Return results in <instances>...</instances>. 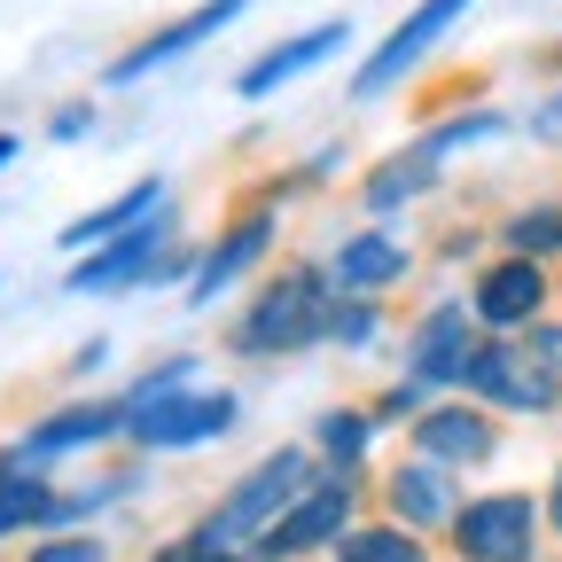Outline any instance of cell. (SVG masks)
<instances>
[{"label": "cell", "instance_id": "19", "mask_svg": "<svg viewBox=\"0 0 562 562\" xmlns=\"http://www.w3.org/2000/svg\"><path fill=\"white\" fill-rule=\"evenodd\" d=\"M305 446L321 469H344V476H368L375 469V446H383V422L368 414V398H336L305 422Z\"/></svg>", "mask_w": 562, "mask_h": 562}, {"label": "cell", "instance_id": "13", "mask_svg": "<svg viewBox=\"0 0 562 562\" xmlns=\"http://www.w3.org/2000/svg\"><path fill=\"white\" fill-rule=\"evenodd\" d=\"M461 501H469L461 476L438 469V461H422V453H398L391 469H375V516H391V524H406L422 539H446Z\"/></svg>", "mask_w": 562, "mask_h": 562}, {"label": "cell", "instance_id": "4", "mask_svg": "<svg viewBox=\"0 0 562 562\" xmlns=\"http://www.w3.org/2000/svg\"><path fill=\"white\" fill-rule=\"evenodd\" d=\"M453 562H547V508L524 484H484L461 501L453 531H446Z\"/></svg>", "mask_w": 562, "mask_h": 562}, {"label": "cell", "instance_id": "11", "mask_svg": "<svg viewBox=\"0 0 562 562\" xmlns=\"http://www.w3.org/2000/svg\"><path fill=\"white\" fill-rule=\"evenodd\" d=\"M476 313H469V297L461 290H446V297H430L414 321H406V360H398V375H414L430 398H446V391H461V375H469V351H476Z\"/></svg>", "mask_w": 562, "mask_h": 562}, {"label": "cell", "instance_id": "1", "mask_svg": "<svg viewBox=\"0 0 562 562\" xmlns=\"http://www.w3.org/2000/svg\"><path fill=\"white\" fill-rule=\"evenodd\" d=\"M328 305H336V281H328V258H273L250 297L235 305L227 321V351L250 368H281V360H305L328 336Z\"/></svg>", "mask_w": 562, "mask_h": 562}, {"label": "cell", "instance_id": "31", "mask_svg": "<svg viewBox=\"0 0 562 562\" xmlns=\"http://www.w3.org/2000/svg\"><path fill=\"white\" fill-rule=\"evenodd\" d=\"M87 133H94V102H63L47 117V140H87Z\"/></svg>", "mask_w": 562, "mask_h": 562}, {"label": "cell", "instance_id": "18", "mask_svg": "<svg viewBox=\"0 0 562 562\" xmlns=\"http://www.w3.org/2000/svg\"><path fill=\"white\" fill-rule=\"evenodd\" d=\"M438 188H446V165L422 149V140H406V149H391V157H375L360 172V211L375 227H391V220H406L422 195H438Z\"/></svg>", "mask_w": 562, "mask_h": 562}, {"label": "cell", "instance_id": "34", "mask_svg": "<svg viewBox=\"0 0 562 562\" xmlns=\"http://www.w3.org/2000/svg\"><path fill=\"white\" fill-rule=\"evenodd\" d=\"M102 368H110V336H87L79 344V375H102Z\"/></svg>", "mask_w": 562, "mask_h": 562}, {"label": "cell", "instance_id": "30", "mask_svg": "<svg viewBox=\"0 0 562 562\" xmlns=\"http://www.w3.org/2000/svg\"><path fill=\"white\" fill-rule=\"evenodd\" d=\"M524 344H531V360H539V368H547V375L562 383V313H547V321H539V328H531Z\"/></svg>", "mask_w": 562, "mask_h": 562}, {"label": "cell", "instance_id": "8", "mask_svg": "<svg viewBox=\"0 0 562 562\" xmlns=\"http://www.w3.org/2000/svg\"><path fill=\"white\" fill-rule=\"evenodd\" d=\"M461 297H469V313H476L484 336H531L554 313V266H531V258L492 250V258L469 266Z\"/></svg>", "mask_w": 562, "mask_h": 562}, {"label": "cell", "instance_id": "10", "mask_svg": "<svg viewBox=\"0 0 562 562\" xmlns=\"http://www.w3.org/2000/svg\"><path fill=\"white\" fill-rule=\"evenodd\" d=\"M461 398H476V406H492V414H524V422H539V414L562 406V383L531 360L524 336H476L469 375H461Z\"/></svg>", "mask_w": 562, "mask_h": 562}, {"label": "cell", "instance_id": "9", "mask_svg": "<svg viewBox=\"0 0 562 562\" xmlns=\"http://www.w3.org/2000/svg\"><path fill=\"white\" fill-rule=\"evenodd\" d=\"M469 9H476V0H414V9H406L368 55H360V70H351V102H383L391 87H406L414 70L446 47V32H453Z\"/></svg>", "mask_w": 562, "mask_h": 562}, {"label": "cell", "instance_id": "33", "mask_svg": "<svg viewBox=\"0 0 562 562\" xmlns=\"http://www.w3.org/2000/svg\"><path fill=\"white\" fill-rule=\"evenodd\" d=\"M539 508H547V531L562 539V461L547 469V492H539Z\"/></svg>", "mask_w": 562, "mask_h": 562}, {"label": "cell", "instance_id": "25", "mask_svg": "<svg viewBox=\"0 0 562 562\" xmlns=\"http://www.w3.org/2000/svg\"><path fill=\"white\" fill-rule=\"evenodd\" d=\"M501 133H508V110H492V102H469V110H453V117H430V125H422L414 140H422V149H430V157L446 165V157L476 149V140H501Z\"/></svg>", "mask_w": 562, "mask_h": 562}, {"label": "cell", "instance_id": "24", "mask_svg": "<svg viewBox=\"0 0 562 562\" xmlns=\"http://www.w3.org/2000/svg\"><path fill=\"white\" fill-rule=\"evenodd\" d=\"M383 336H391V297H351V290H336L321 351H336V360H368Z\"/></svg>", "mask_w": 562, "mask_h": 562}, {"label": "cell", "instance_id": "22", "mask_svg": "<svg viewBox=\"0 0 562 562\" xmlns=\"http://www.w3.org/2000/svg\"><path fill=\"white\" fill-rule=\"evenodd\" d=\"M321 562H438V539H422V531H406L391 516H360Z\"/></svg>", "mask_w": 562, "mask_h": 562}, {"label": "cell", "instance_id": "29", "mask_svg": "<svg viewBox=\"0 0 562 562\" xmlns=\"http://www.w3.org/2000/svg\"><path fill=\"white\" fill-rule=\"evenodd\" d=\"M149 562H250V554H235V547H220V539H203V531L188 524V531L157 539V554H149Z\"/></svg>", "mask_w": 562, "mask_h": 562}, {"label": "cell", "instance_id": "16", "mask_svg": "<svg viewBox=\"0 0 562 562\" xmlns=\"http://www.w3.org/2000/svg\"><path fill=\"white\" fill-rule=\"evenodd\" d=\"M344 40H351V16H321V24L290 32V40H273L266 55H250L235 70V102H273L290 79H305V70H321L328 55H344Z\"/></svg>", "mask_w": 562, "mask_h": 562}, {"label": "cell", "instance_id": "20", "mask_svg": "<svg viewBox=\"0 0 562 562\" xmlns=\"http://www.w3.org/2000/svg\"><path fill=\"white\" fill-rule=\"evenodd\" d=\"M172 203V180L165 172H149V180H133V188H117L110 203H94V211H79V220L63 227V250L70 258H87V250H102L110 235H125V227H140L149 211H165Z\"/></svg>", "mask_w": 562, "mask_h": 562}, {"label": "cell", "instance_id": "26", "mask_svg": "<svg viewBox=\"0 0 562 562\" xmlns=\"http://www.w3.org/2000/svg\"><path fill=\"white\" fill-rule=\"evenodd\" d=\"M188 383H203V360H195V351H165V360L140 368L117 398H125V406H157V398H172V391H188Z\"/></svg>", "mask_w": 562, "mask_h": 562}, {"label": "cell", "instance_id": "3", "mask_svg": "<svg viewBox=\"0 0 562 562\" xmlns=\"http://www.w3.org/2000/svg\"><path fill=\"white\" fill-rule=\"evenodd\" d=\"M313 476H321L313 446H305V438H281V446H266V453L220 492V501L195 516V531H203V539H220V547H235V554H250L281 516L305 501V484H313Z\"/></svg>", "mask_w": 562, "mask_h": 562}, {"label": "cell", "instance_id": "23", "mask_svg": "<svg viewBox=\"0 0 562 562\" xmlns=\"http://www.w3.org/2000/svg\"><path fill=\"white\" fill-rule=\"evenodd\" d=\"M55 476L47 469H9V476H0V539H40L47 524H55Z\"/></svg>", "mask_w": 562, "mask_h": 562}, {"label": "cell", "instance_id": "32", "mask_svg": "<svg viewBox=\"0 0 562 562\" xmlns=\"http://www.w3.org/2000/svg\"><path fill=\"white\" fill-rule=\"evenodd\" d=\"M531 133H539V140H562V87H554V94L531 110Z\"/></svg>", "mask_w": 562, "mask_h": 562}, {"label": "cell", "instance_id": "35", "mask_svg": "<svg viewBox=\"0 0 562 562\" xmlns=\"http://www.w3.org/2000/svg\"><path fill=\"white\" fill-rule=\"evenodd\" d=\"M0 165H16V133H0Z\"/></svg>", "mask_w": 562, "mask_h": 562}, {"label": "cell", "instance_id": "27", "mask_svg": "<svg viewBox=\"0 0 562 562\" xmlns=\"http://www.w3.org/2000/svg\"><path fill=\"white\" fill-rule=\"evenodd\" d=\"M24 562H110V539L102 531H40L24 547Z\"/></svg>", "mask_w": 562, "mask_h": 562}, {"label": "cell", "instance_id": "14", "mask_svg": "<svg viewBox=\"0 0 562 562\" xmlns=\"http://www.w3.org/2000/svg\"><path fill=\"white\" fill-rule=\"evenodd\" d=\"M250 16V0H195V9L188 16H165L157 32H140L133 47H117L110 55V70H102V79L110 87H140V79H157V70L165 63H180V55H195L203 40H220V32H235Z\"/></svg>", "mask_w": 562, "mask_h": 562}, {"label": "cell", "instance_id": "21", "mask_svg": "<svg viewBox=\"0 0 562 562\" xmlns=\"http://www.w3.org/2000/svg\"><path fill=\"white\" fill-rule=\"evenodd\" d=\"M492 250L531 258V266H554L562 258V195H531V203L501 211V220H492Z\"/></svg>", "mask_w": 562, "mask_h": 562}, {"label": "cell", "instance_id": "2", "mask_svg": "<svg viewBox=\"0 0 562 562\" xmlns=\"http://www.w3.org/2000/svg\"><path fill=\"white\" fill-rule=\"evenodd\" d=\"M195 250H203V243H188V235H180V211L165 203V211H149V220H140V227L110 235L102 250L70 258L63 290H70V297H125V290H188V273H195Z\"/></svg>", "mask_w": 562, "mask_h": 562}, {"label": "cell", "instance_id": "6", "mask_svg": "<svg viewBox=\"0 0 562 562\" xmlns=\"http://www.w3.org/2000/svg\"><path fill=\"white\" fill-rule=\"evenodd\" d=\"M273 250H281V203H266V195H250L235 220L211 235L203 250H195V273H188V305L195 313H211V305H227L243 281H258L266 266H273Z\"/></svg>", "mask_w": 562, "mask_h": 562}, {"label": "cell", "instance_id": "28", "mask_svg": "<svg viewBox=\"0 0 562 562\" xmlns=\"http://www.w3.org/2000/svg\"><path fill=\"white\" fill-rule=\"evenodd\" d=\"M422 406H430V391H422L414 375H391V383H383V391L368 398V414L383 422V430H406V422H414Z\"/></svg>", "mask_w": 562, "mask_h": 562}, {"label": "cell", "instance_id": "15", "mask_svg": "<svg viewBox=\"0 0 562 562\" xmlns=\"http://www.w3.org/2000/svg\"><path fill=\"white\" fill-rule=\"evenodd\" d=\"M102 446H125V398H70V406L40 414L16 438V461L24 469H55L70 453H102Z\"/></svg>", "mask_w": 562, "mask_h": 562}, {"label": "cell", "instance_id": "5", "mask_svg": "<svg viewBox=\"0 0 562 562\" xmlns=\"http://www.w3.org/2000/svg\"><path fill=\"white\" fill-rule=\"evenodd\" d=\"M375 508V469L368 476H344V469H321L313 484H305V501L281 516L258 547H250V562H321L351 524H360Z\"/></svg>", "mask_w": 562, "mask_h": 562}, {"label": "cell", "instance_id": "12", "mask_svg": "<svg viewBox=\"0 0 562 562\" xmlns=\"http://www.w3.org/2000/svg\"><path fill=\"white\" fill-rule=\"evenodd\" d=\"M406 453L438 461L453 476L492 469V461H501V414L476 406V398H461V391H446V398H430V406L406 422Z\"/></svg>", "mask_w": 562, "mask_h": 562}, {"label": "cell", "instance_id": "7", "mask_svg": "<svg viewBox=\"0 0 562 562\" xmlns=\"http://www.w3.org/2000/svg\"><path fill=\"white\" fill-rule=\"evenodd\" d=\"M243 430V391H220V383H188L157 406H125V446L140 453H203Z\"/></svg>", "mask_w": 562, "mask_h": 562}, {"label": "cell", "instance_id": "17", "mask_svg": "<svg viewBox=\"0 0 562 562\" xmlns=\"http://www.w3.org/2000/svg\"><path fill=\"white\" fill-rule=\"evenodd\" d=\"M406 273H414V243L391 235V227H375V220L368 227H344L336 250H328V281L351 290V297H391Z\"/></svg>", "mask_w": 562, "mask_h": 562}]
</instances>
